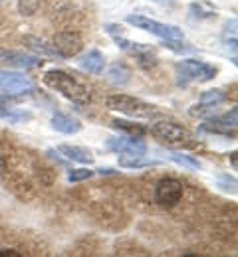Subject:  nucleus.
<instances>
[{"instance_id": "f257e3e1", "label": "nucleus", "mask_w": 238, "mask_h": 257, "mask_svg": "<svg viewBox=\"0 0 238 257\" xmlns=\"http://www.w3.org/2000/svg\"><path fill=\"white\" fill-rule=\"evenodd\" d=\"M42 81H44L50 89L62 93L66 99L77 103V105H86V103L92 101L90 89H88L84 83H80L75 77H71L69 73L62 71V69H50V71H46L44 77H42Z\"/></svg>"}, {"instance_id": "f03ea898", "label": "nucleus", "mask_w": 238, "mask_h": 257, "mask_svg": "<svg viewBox=\"0 0 238 257\" xmlns=\"http://www.w3.org/2000/svg\"><path fill=\"white\" fill-rule=\"evenodd\" d=\"M105 105L109 111H117L121 115H127V117H133V119H151L155 117L159 111L155 105H149L137 97L131 95H109L105 99Z\"/></svg>"}, {"instance_id": "7ed1b4c3", "label": "nucleus", "mask_w": 238, "mask_h": 257, "mask_svg": "<svg viewBox=\"0 0 238 257\" xmlns=\"http://www.w3.org/2000/svg\"><path fill=\"white\" fill-rule=\"evenodd\" d=\"M175 73L179 77V85L204 83L216 77L218 67L206 64L203 60H181L175 64Z\"/></svg>"}, {"instance_id": "20e7f679", "label": "nucleus", "mask_w": 238, "mask_h": 257, "mask_svg": "<svg viewBox=\"0 0 238 257\" xmlns=\"http://www.w3.org/2000/svg\"><path fill=\"white\" fill-rule=\"evenodd\" d=\"M155 139H159L161 143L169 145V147H195V139L193 135L185 127L173 123V121H157L147 128Z\"/></svg>"}, {"instance_id": "39448f33", "label": "nucleus", "mask_w": 238, "mask_h": 257, "mask_svg": "<svg viewBox=\"0 0 238 257\" xmlns=\"http://www.w3.org/2000/svg\"><path fill=\"white\" fill-rule=\"evenodd\" d=\"M127 24L135 26L143 32H149L161 40H185V34L181 28L177 26H171V24H163V22H157L153 18H147V16H139V14H129L125 18Z\"/></svg>"}, {"instance_id": "423d86ee", "label": "nucleus", "mask_w": 238, "mask_h": 257, "mask_svg": "<svg viewBox=\"0 0 238 257\" xmlns=\"http://www.w3.org/2000/svg\"><path fill=\"white\" fill-rule=\"evenodd\" d=\"M111 38H113V42H115V46H117L119 50L131 54V56L135 58L139 67H143V69H153V67H157L159 58H157V54H155V50H153L151 46L131 42V40H127L123 34H119V36H111Z\"/></svg>"}, {"instance_id": "0eeeda50", "label": "nucleus", "mask_w": 238, "mask_h": 257, "mask_svg": "<svg viewBox=\"0 0 238 257\" xmlns=\"http://www.w3.org/2000/svg\"><path fill=\"white\" fill-rule=\"evenodd\" d=\"M0 89L4 93H12V95H30V93H34L36 85L24 73L0 69Z\"/></svg>"}, {"instance_id": "6e6552de", "label": "nucleus", "mask_w": 238, "mask_h": 257, "mask_svg": "<svg viewBox=\"0 0 238 257\" xmlns=\"http://www.w3.org/2000/svg\"><path fill=\"white\" fill-rule=\"evenodd\" d=\"M105 149L111 153H119V155H147L149 147L147 143L141 141V137H129V135H117V137H109L105 141Z\"/></svg>"}, {"instance_id": "1a4fd4ad", "label": "nucleus", "mask_w": 238, "mask_h": 257, "mask_svg": "<svg viewBox=\"0 0 238 257\" xmlns=\"http://www.w3.org/2000/svg\"><path fill=\"white\" fill-rule=\"evenodd\" d=\"M183 198V184L177 178H163L155 186V202L161 208H175Z\"/></svg>"}, {"instance_id": "9d476101", "label": "nucleus", "mask_w": 238, "mask_h": 257, "mask_svg": "<svg viewBox=\"0 0 238 257\" xmlns=\"http://www.w3.org/2000/svg\"><path fill=\"white\" fill-rule=\"evenodd\" d=\"M52 46L56 48V52L60 54V58L66 60V58L77 56L84 44H82V38L75 32H58L54 36Z\"/></svg>"}, {"instance_id": "9b49d317", "label": "nucleus", "mask_w": 238, "mask_h": 257, "mask_svg": "<svg viewBox=\"0 0 238 257\" xmlns=\"http://www.w3.org/2000/svg\"><path fill=\"white\" fill-rule=\"evenodd\" d=\"M0 60L8 64V67H18V69H36L44 64L42 58L24 54V52H0Z\"/></svg>"}, {"instance_id": "f8f14e48", "label": "nucleus", "mask_w": 238, "mask_h": 257, "mask_svg": "<svg viewBox=\"0 0 238 257\" xmlns=\"http://www.w3.org/2000/svg\"><path fill=\"white\" fill-rule=\"evenodd\" d=\"M60 155L66 157V161L77 162V164H92L96 161L94 153L90 149H84V147H75V145H60L56 149Z\"/></svg>"}, {"instance_id": "ddd939ff", "label": "nucleus", "mask_w": 238, "mask_h": 257, "mask_svg": "<svg viewBox=\"0 0 238 257\" xmlns=\"http://www.w3.org/2000/svg\"><path fill=\"white\" fill-rule=\"evenodd\" d=\"M52 128L54 131H58V133H62V135H75V133H80L82 131V123L75 119V117H71V115H66V113H54L52 115Z\"/></svg>"}, {"instance_id": "4468645a", "label": "nucleus", "mask_w": 238, "mask_h": 257, "mask_svg": "<svg viewBox=\"0 0 238 257\" xmlns=\"http://www.w3.org/2000/svg\"><path fill=\"white\" fill-rule=\"evenodd\" d=\"M77 65H80L84 71H88V73L100 75V73H103V69H105V60H103V54L100 50H88V52L80 58Z\"/></svg>"}, {"instance_id": "2eb2a0df", "label": "nucleus", "mask_w": 238, "mask_h": 257, "mask_svg": "<svg viewBox=\"0 0 238 257\" xmlns=\"http://www.w3.org/2000/svg\"><path fill=\"white\" fill-rule=\"evenodd\" d=\"M24 44L36 52V54H40V56H46V58H56V60H62L60 58V54L56 52V48L52 46V44H48L46 40H42V38H38V36H24Z\"/></svg>"}, {"instance_id": "dca6fc26", "label": "nucleus", "mask_w": 238, "mask_h": 257, "mask_svg": "<svg viewBox=\"0 0 238 257\" xmlns=\"http://www.w3.org/2000/svg\"><path fill=\"white\" fill-rule=\"evenodd\" d=\"M121 168H151V166H159L161 161L155 159H147L145 155H121L117 157Z\"/></svg>"}, {"instance_id": "f3484780", "label": "nucleus", "mask_w": 238, "mask_h": 257, "mask_svg": "<svg viewBox=\"0 0 238 257\" xmlns=\"http://www.w3.org/2000/svg\"><path fill=\"white\" fill-rule=\"evenodd\" d=\"M107 77H109V81L113 85H127L131 81V69L123 64V62H115V64H111V67H109Z\"/></svg>"}, {"instance_id": "a211bd4d", "label": "nucleus", "mask_w": 238, "mask_h": 257, "mask_svg": "<svg viewBox=\"0 0 238 257\" xmlns=\"http://www.w3.org/2000/svg\"><path fill=\"white\" fill-rule=\"evenodd\" d=\"M189 14L195 18V20H212L216 16V8L208 2H193L189 4Z\"/></svg>"}, {"instance_id": "6ab92c4d", "label": "nucleus", "mask_w": 238, "mask_h": 257, "mask_svg": "<svg viewBox=\"0 0 238 257\" xmlns=\"http://www.w3.org/2000/svg\"><path fill=\"white\" fill-rule=\"evenodd\" d=\"M109 127L123 133V135H129V137H143L147 133V128L143 125H137V123H131V121H123V119H113Z\"/></svg>"}, {"instance_id": "aec40b11", "label": "nucleus", "mask_w": 238, "mask_h": 257, "mask_svg": "<svg viewBox=\"0 0 238 257\" xmlns=\"http://www.w3.org/2000/svg\"><path fill=\"white\" fill-rule=\"evenodd\" d=\"M167 159H169V161H173L175 164H179V166H183V168H191V170H201V168H203L201 161H197L195 157H191V155H185V153H175V151H167Z\"/></svg>"}, {"instance_id": "412c9836", "label": "nucleus", "mask_w": 238, "mask_h": 257, "mask_svg": "<svg viewBox=\"0 0 238 257\" xmlns=\"http://www.w3.org/2000/svg\"><path fill=\"white\" fill-rule=\"evenodd\" d=\"M216 107L218 105H206V103H201L199 101V105H193L191 109H189V115L191 117H195V119H212L214 115H218V111H216Z\"/></svg>"}, {"instance_id": "4be33fe9", "label": "nucleus", "mask_w": 238, "mask_h": 257, "mask_svg": "<svg viewBox=\"0 0 238 257\" xmlns=\"http://www.w3.org/2000/svg\"><path fill=\"white\" fill-rule=\"evenodd\" d=\"M224 44L232 50V54H236V20H228L224 24Z\"/></svg>"}, {"instance_id": "5701e85b", "label": "nucleus", "mask_w": 238, "mask_h": 257, "mask_svg": "<svg viewBox=\"0 0 238 257\" xmlns=\"http://www.w3.org/2000/svg\"><path fill=\"white\" fill-rule=\"evenodd\" d=\"M24 97H26V95H12V93H2V95H0V115H2L4 111H8V109H14V107H18V105L24 101Z\"/></svg>"}, {"instance_id": "b1692460", "label": "nucleus", "mask_w": 238, "mask_h": 257, "mask_svg": "<svg viewBox=\"0 0 238 257\" xmlns=\"http://www.w3.org/2000/svg\"><path fill=\"white\" fill-rule=\"evenodd\" d=\"M222 101H226L224 89H210L201 95V103H206V105H220Z\"/></svg>"}, {"instance_id": "393cba45", "label": "nucleus", "mask_w": 238, "mask_h": 257, "mask_svg": "<svg viewBox=\"0 0 238 257\" xmlns=\"http://www.w3.org/2000/svg\"><path fill=\"white\" fill-rule=\"evenodd\" d=\"M94 174H96V170H90V168H73V170H69L68 180L69 182H82V180H90Z\"/></svg>"}, {"instance_id": "a878e982", "label": "nucleus", "mask_w": 238, "mask_h": 257, "mask_svg": "<svg viewBox=\"0 0 238 257\" xmlns=\"http://www.w3.org/2000/svg\"><path fill=\"white\" fill-rule=\"evenodd\" d=\"M163 46L169 48L171 52H175V54H187V52H193V48H189L183 40H163Z\"/></svg>"}, {"instance_id": "bb28decb", "label": "nucleus", "mask_w": 238, "mask_h": 257, "mask_svg": "<svg viewBox=\"0 0 238 257\" xmlns=\"http://www.w3.org/2000/svg\"><path fill=\"white\" fill-rule=\"evenodd\" d=\"M34 6H36L34 0H20V8H22V12L28 14V16L34 12Z\"/></svg>"}, {"instance_id": "cd10ccee", "label": "nucleus", "mask_w": 238, "mask_h": 257, "mask_svg": "<svg viewBox=\"0 0 238 257\" xmlns=\"http://www.w3.org/2000/svg\"><path fill=\"white\" fill-rule=\"evenodd\" d=\"M105 32L109 34V36H119V34H123V28L119 24H107L105 26Z\"/></svg>"}, {"instance_id": "c85d7f7f", "label": "nucleus", "mask_w": 238, "mask_h": 257, "mask_svg": "<svg viewBox=\"0 0 238 257\" xmlns=\"http://www.w3.org/2000/svg\"><path fill=\"white\" fill-rule=\"evenodd\" d=\"M0 257H20L16 249H0Z\"/></svg>"}, {"instance_id": "c756f323", "label": "nucleus", "mask_w": 238, "mask_h": 257, "mask_svg": "<svg viewBox=\"0 0 238 257\" xmlns=\"http://www.w3.org/2000/svg\"><path fill=\"white\" fill-rule=\"evenodd\" d=\"M96 172H98V174H105V176H111V174H119V172H117V170H113V168H100V170H96Z\"/></svg>"}, {"instance_id": "7c9ffc66", "label": "nucleus", "mask_w": 238, "mask_h": 257, "mask_svg": "<svg viewBox=\"0 0 238 257\" xmlns=\"http://www.w3.org/2000/svg\"><path fill=\"white\" fill-rule=\"evenodd\" d=\"M230 162H232V166L236 168V153H232V155H230Z\"/></svg>"}, {"instance_id": "2f4dec72", "label": "nucleus", "mask_w": 238, "mask_h": 257, "mask_svg": "<svg viewBox=\"0 0 238 257\" xmlns=\"http://www.w3.org/2000/svg\"><path fill=\"white\" fill-rule=\"evenodd\" d=\"M151 2H167V0H151Z\"/></svg>"}, {"instance_id": "473e14b6", "label": "nucleus", "mask_w": 238, "mask_h": 257, "mask_svg": "<svg viewBox=\"0 0 238 257\" xmlns=\"http://www.w3.org/2000/svg\"><path fill=\"white\" fill-rule=\"evenodd\" d=\"M0 2H2V0H0Z\"/></svg>"}]
</instances>
